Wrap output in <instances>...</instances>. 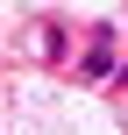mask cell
I'll list each match as a JSON object with an SVG mask.
<instances>
[{
  "mask_svg": "<svg viewBox=\"0 0 128 135\" xmlns=\"http://www.w3.org/2000/svg\"><path fill=\"white\" fill-rule=\"evenodd\" d=\"M114 71V28H93V50L78 57V78H107Z\"/></svg>",
  "mask_w": 128,
  "mask_h": 135,
  "instance_id": "6da1fadb",
  "label": "cell"
}]
</instances>
